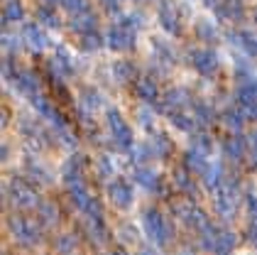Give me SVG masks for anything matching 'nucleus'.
<instances>
[{
	"mask_svg": "<svg viewBox=\"0 0 257 255\" xmlns=\"http://www.w3.org/2000/svg\"><path fill=\"white\" fill-rule=\"evenodd\" d=\"M5 199L20 209V211H30V209H37L42 201H40V192L35 184H30L27 179L22 177H13L8 184H5Z\"/></svg>",
	"mask_w": 257,
	"mask_h": 255,
	"instance_id": "obj_1",
	"label": "nucleus"
},
{
	"mask_svg": "<svg viewBox=\"0 0 257 255\" xmlns=\"http://www.w3.org/2000/svg\"><path fill=\"white\" fill-rule=\"evenodd\" d=\"M8 231H10V235L15 238V243L27 245V248L37 245L42 240V223L37 218H32V216L13 214L8 218Z\"/></svg>",
	"mask_w": 257,
	"mask_h": 255,
	"instance_id": "obj_2",
	"label": "nucleus"
},
{
	"mask_svg": "<svg viewBox=\"0 0 257 255\" xmlns=\"http://www.w3.org/2000/svg\"><path fill=\"white\" fill-rule=\"evenodd\" d=\"M142 228H145L147 238H150L157 248L167 245V243L172 240V223H169V221L164 218V214L157 211V209H147V211L142 214Z\"/></svg>",
	"mask_w": 257,
	"mask_h": 255,
	"instance_id": "obj_3",
	"label": "nucleus"
},
{
	"mask_svg": "<svg viewBox=\"0 0 257 255\" xmlns=\"http://www.w3.org/2000/svg\"><path fill=\"white\" fill-rule=\"evenodd\" d=\"M105 125H108V130H110V137H113V142H115V147L122 150V152H130L135 145H133V128H130V123L122 118L118 108H108L105 111Z\"/></svg>",
	"mask_w": 257,
	"mask_h": 255,
	"instance_id": "obj_4",
	"label": "nucleus"
},
{
	"mask_svg": "<svg viewBox=\"0 0 257 255\" xmlns=\"http://www.w3.org/2000/svg\"><path fill=\"white\" fill-rule=\"evenodd\" d=\"M172 211H174V216H177L186 228L196 231L198 235L203 233L206 228H211V218H208V214H206L203 209H198L194 201H177V204L172 206Z\"/></svg>",
	"mask_w": 257,
	"mask_h": 255,
	"instance_id": "obj_5",
	"label": "nucleus"
},
{
	"mask_svg": "<svg viewBox=\"0 0 257 255\" xmlns=\"http://www.w3.org/2000/svg\"><path fill=\"white\" fill-rule=\"evenodd\" d=\"M237 196H240V184L237 179H225V184L220 187L213 196V206H216V214L223 221H230L237 211Z\"/></svg>",
	"mask_w": 257,
	"mask_h": 255,
	"instance_id": "obj_6",
	"label": "nucleus"
},
{
	"mask_svg": "<svg viewBox=\"0 0 257 255\" xmlns=\"http://www.w3.org/2000/svg\"><path fill=\"white\" fill-rule=\"evenodd\" d=\"M237 238L233 231H228V228H206L203 233H201V245L206 248V250H211V253L216 255H228L233 253V248H235Z\"/></svg>",
	"mask_w": 257,
	"mask_h": 255,
	"instance_id": "obj_7",
	"label": "nucleus"
},
{
	"mask_svg": "<svg viewBox=\"0 0 257 255\" xmlns=\"http://www.w3.org/2000/svg\"><path fill=\"white\" fill-rule=\"evenodd\" d=\"M69 189V199H71V204L79 209V211H83V214L88 216V218H100V201L96 199V196L88 192V187L86 184H76V187H66Z\"/></svg>",
	"mask_w": 257,
	"mask_h": 255,
	"instance_id": "obj_8",
	"label": "nucleus"
},
{
	"mask_svg": "<svg viewBox=\"0 0 257 255\" xmlns=\"http://www.w3.org/2000/svg\"><path fill=\"white\" fill-rule=\"evenodd\" d=\"M105 44L113 49V52H133L135 44H138V32L125 27L122 22L113 25L108 32H105Z\"/></svg>",
	"mask_w": 257,
	"mask_h": 255,
	"instance_id": "obj_9",
	"label": "nucleus"
},
{
	"mask_svg": "<svg viewBox=\"0 0 257 255\" xmlns=\"http://www.w3.org/2000/svg\"><path fill=\"white\" fill-rule=\"evenodd\" d=\"M157 20L159 25L169 32V35H174L179 37L181 32H184V22H181V15H179V10L174 8V3L172 0H162L157 8Z\"/></svg>",
	"mask_w": 257,
	"mask_h": 255,
	"instance_id": "obj_10",
	"label": "nucleus"
},
{
	"mask_svg": "<svg viewBox=\"0 0 257 255\" xmlns=\"http://www.w3.org/2000/svg\"><path fill=\"white\" fill-rule=\"evenodd\" d=\"M13 89H15L20 96H25L30 101V98H35L42 94V81L32 69H20L18 76L13 78Z\"/></svg>",
	"mask_w": 257,
	"mask_h": 255,
	"instance_id": "obj_11",
	"label": "nucleus"
},
{
	"mask_svg": "<svg viewBox=\"0 0 257 255\" xmlns=\"http://www.w3.org/2000/svg\"><path fill=\"white\" fill-rule=\"evenodd\" d=\"M237 106H252L257 103V74L255 71H240L237 74Z\"/></svg>",
	"mask_w": 257,
	"mask_h": 255,
	"instance_id": "obj_12",
	"label": "nucleus"
},
{
	"mask_svg": "<svg viewBox=\"0 0 257 255\" xmlns=\"http://www.w3.org/2000/svg\"><path fill=\"white\" fill-rule=\"evenodd\" d=\"M83 175H86V157L81 152H74L61 167V179L66 187H76V184H86Z\"/></svg>",
	"mask_w": 257,
	"mask_h": 255,
	"instance_id": "obj_13",
	"label": "nucleus"
},
{
	"mask_svg": "<svg viewBox=\"0 0 257 255\" xmlns=\"http://www.w3.org/2000/svg\"><path fill=\"white\" fill-rule=\"evenodd\" d=\"M133 182L138 187H142L145 192H152V194H159V196L167 194V187H164L162 177L155 169H150V167H135L133 169Z\"/></svg>",
	"mask_w": 257,
	"mask_h": 255,
	"instance_id": "obj_14",
	"label": "nucleus"
},
{
	"mask_svg": "<svg viewBox=\"0 0 257 255\" xmlns=\"http://www.w3.org/2000/svg\"><path fill=\"white\" fill-rule=\"evenodd\" d=\"M189 61L201 76H213L218 71V54L213 49H191Z\"/></svg>",
	"mask_w": 257,
	"mask_h": 255,
	"instance_id": "obj_15",
	"label": "nucleus"
},
{
	"mask_svg": "<svg viewBox=\"0 0 257 255\" xmlns=\"http://www.w3.org/2000/svg\"><path fill=\"white\" fill-rule=\"evenodd\" d=\"M22 42H25V47L30 49V52H37L42 54L47 47H49V37H47V32L42 30L37 22H27L25 27H22Z\"/></svg>",
	"mask_w": 257,
	"mask_h": 255,
	"instance_id": "obj_16",
	"label": "nucleus"
},
{
	"mask_svg": "<svg viewBox=\"0 0 257 255\" xmlns=\"http://www.w3.org/2000/svg\"><path fill=\"white\" fill-rule=\"evenodd\" d=\"M108 196H110V201L122 209V211H127L130 206H133V187L125 182V179H113V182H108Z\"/></svg>",
	"mask_w": 257,
	"mask_h": 255,
	"instance_id": "obj_17",
	"label": "nucleus"
},
{
	"mask_svg": "<svg viewBox=\"0 0 257 255\" xmlns=\"http://www.w3.org/2000/svg\"><path fill=\"white\" fill-rule=\"evenodd\" d=\"M220 150H223V157L230 159V162H242V159H247V142H245L242 135H228L223 140Z\"/></svg>",
	"mask_w": 257,
	"mask_h": 255,
	"instance_id": "obj_18",
	"label": "nucleus"
},
{
	"mask_svg": "<svg viewBox=\"0 0 257 255\" xmlns=\"http://www.w3.org/2000/svg\"><path fill=\"white\" fill-rule=\"evenodd\" d=\"M135 96L140 101H145V103H150V106H155V103L162 101L159 86L152 76H138V81H135Z\"/></svg>",
	"mask_w": 257,
	"mask_h": 255,
	"instance_id": "obj_19",
	"label": "nucleus"
},
{
	"mask_svg": "<svg viewBox=\"0 0 257 255\" xmlns=\"http://www.w3.org/2000/svg\"><path fill=\"white\" fill-rule=\"evenodd\" d=\"M228 39L235 44L242 54L257 59V32H252V30H235V32H230Z\"/></svg>",
	"mask_w": 257,
	"mask_h": 255,
	"instance_id": "obj_20",
	"label": "nucleus"
},
{
	"mask_svg": "<svg viewBox=\"0 0 257 255\" xmlns=\"http://www.w3.org/2000/svg\"><path fill=\"white\" fill-rule=\"evenodd\" d=\"M150 147H152V155L157 157V159H167V157L174 152V142L169 140L167 133H162V130H155L152 135H150Z\"/></svg>",
	"mask_w": 257,
	"mask_h": 255,
	"instance_id": "obj_21",
	"label": "nucleus"
},
{
	"mask_svg": "<svg viewBox=\"0 0 257 255\" xmlns=\"http://www.w3.org/2000/svg\"><path fill=\"white\" fill-rule=\"evenodd\" d=\"M103 106V96L96 89H83L79 94V113L81 116H93Z\"/></svg>",
	"mask_w": 257,
	"mask_h": 255,
	"instance_id": "obj_22",
	"label": "nucleus"
},
{
	"mask_svg": "<svg viewBox=\"0 0 257 255\" xmlns=\"http://www.w3.org/2000/svg\"><path fill=\"white\" fill-rule=\"evenodd\" d=\"M69 27H71V30L81 37V35H88V32L98 30V18H96V13H93V10H88V13L74 15V18L69 20Z\"/></svg>",
	"mask_w": 257,
	"mask_h": 255,
	"instance_id": "obj_23",
	"label": "nucleus"
},
{
	"mask_svg": "<svg viewBox=\"0 0 257 255\" xmlns=\"http://www.w3.org/2000/svg\"><path fill=\"white\" fill-rule=\"evenodd\" d=\"M201 179H203V187H206V189H211V192L216 194L218 189L225 184V179H228V177H225V172H223V164H220V162H211V164H208V169L201 175Z\"/></svg>",
	"mask_w": 257,
	"mask_h": 255,
	"instance_id": "obj_24",
	"label": "nucleus"
},
{
	"mask_svg": "<svg viewBox=\"0 0 257 255\" xmlns=\"http://www.w3.org/2000/svg\"><path fill=\"white\" fill-rule=\"evenodd\" d=\"M216 15H218L220 20L240 22V20L245 18V5H242V0H223V3L218 5Z\"/></svg>",
	"mask_w": 257,
	"mask_h": 255,
	"instance_id": "obj_25",
	"label": "nucleus"
},
{
	"mask_svg": "<svg viewBox=\"0 0 257 255\" xmlns=\"http://www.w3.org/2000/svg\"><path fill=\"white\" fill-rule=\"evenodd\" d=\"M83 228H86L88 238H91L93 243H98V245H103V243L110 238V233H108V226L103 223V216H100V218H88V216H86Z\"/></svg>",
	"mask_w": 257,
	"mask_h": 255,
	"instance_id": "obj_26",
	"label": "nucleus"
},
{
	"mask_svg": "<svg viewBox=\"0 0 257 255\" xmlns=\"http://www.w3.org/2000/svg\"><path fill=\"white\" fill-rule=\"evenodd\" d=\"M208 164H211L208 157L203 155V152H198V150H194V147H189V150L184 152V167H186L191 175H194V172H196V175H203V172L208 169Z\"/></svg>",
	"mask_w": 257,
	"mask_h": 255,
	"instance_id": "obj_27",
	"label": "nucleus"
},
{
	"mask_svg": "<svg viewBox=\"0 0 257 255\" xmlns=\"http://www.w3.org/2000/svg\"><path fill=\"white\" fill-rule=\"evenodd\" d=\"M218 118H220V123L230 130V135H237V133L242 130V125H245V116H242L240 108H225V111L218 113Z\"/></svg>",
	"mask_w": 257,
	"mask_h": 255,
	"instance_id": "obj_28",
	"label": "nucleus"
},
{
	"mask_svg": "<svg viewBox=\"0 0 257 255\" xmlns=\"http://www.w3.org/2000/svg\"><path fill=\"white\" fill-rule=\"evenodd\" d=\"M110 71H113V78L118 81V83H135L138 78H135V74H138V69H135V64L133 61H127V59H118L113 66H110Z\"/></svg>",
	"mask_w": 257,
	"mask_h": 255,
	"instance_id": "obj_29",
	"label": "nucleus"
},
{
	"mask_svg": "<svg viewBox=\"0 0 257 255\" xmlns=\"http://www.w3.org/2000/svg\"><path fill=\"white\" fill-rule=\"evenodd\" d=\"M169 123L181 130V133H189V135H194L196 133V118L191 116V113H186V111H174V113H169Z\"/></svg>",
	"mask_w": 257,
	"mask_h": 255,
	"instance_id": "obj_30",
	"label": "nucleus"
},
{
	"mask_svg": "<svg viewBox=\"0 0 257 255\" xmlns=\"http://www.w3.org/2000/svg\"><path fill=\"white\" fill-rule=\"evenodd\" d=\"M22 18H25L22 0H5V5H3V27H8L13 22H20Z\"/></svg>",
	"mask_w": 257,
	"mask_h": 255,
	"instance_id": "obj_31",
	"label": "nucleus"
},
{
	"mask_svg": "<svg viewBox=\"0 0 257 255\" xmlns=\"http://www.w3.org/2000/svg\"><path fill=\"white\" fill-rule=\"evenodd\" d=\"M174 187H177L179 192H184L186 196H194L196 194V184H194V179H191V172L186 169V167H181V169H174Z\"/></svg>",
	"mask_w": 257,
	"mask_h": 255,
	"instance_id": "obj_32",
	"label": "nucleus"
},
{
	"mask_svg": "<svg viewBox=\"0 0 257 255\" xmlns=\"http://www.w3.org/2000/svg\"><path fill=\"white\" fill-rule=\"evenodd\" d=\"M103 44H105V35H100L98 30H93V32H88V35H81V37H79L81 52H86V54H96Z\"/></svg>",
	"mask_w": 257,
	"mask_h": 255,
	"instance_id": "obj_33",
	"label": "nucleus"
},
{
	"mask_svg": "<svg viewBox=\"0 0 257 255\" xmlns=\"http://www.w3.org/2000/svg\"><path fill=\"white\" fill-rule=\"evenodd\" d=\"M191 116L196 118L198 125H208L213 116H216V111L206 103V101H201V98H194V103H191Z\"/></svg>",
	"mask_w": 257,
	"mask_h": 255,
	"instance_id": "obj_34",
	"label": "nucleus"
},
{
	"mask_svg": "<svg viewBox=\"0 0 257 255\" xmlns=\"http://www.w3.org/2000/svg\"><path fill=\"white\" fill-rule=\"evenodd\" d=\"M37 216L44 226H57L59 223V206L54 201H42L37 206Z\"/></svg>",
	"mask_w": 257,
	"mask_h": 255,
	"instance_id": "obj_35",
	"label": "nucleus"
},
{
	"mask_svg": "<svg viewBox=\"0 0 257 255\" xmlns=\"http://www.w3.org/2000/svg\"><path fill=\"white\" fill-rule=\"evenodd\" d=\"M37 22L49 27V30H59L61 27V18L57 15V10L52 5H40L37 8Z\"/></svg>",
	"mask_w": 257,
	"mask_h": 255,
	"instance_id": "obj_36",
	"label": "nucleus"
},
{
	"mask_svg": "<svg viewBox=\"0 0 257 255\" xmlns=\"http://www.w3.org/2000/svg\"><path fill=\"white\" fill-rule=\"evenodd\" d=\"M130 157H133L135 167H147V162H150V159H155L150 142H138V145L130 150Z\"/></svg>",
	"mask_w": 257,
	"mask_h": 255,
	"instance_id": "obj_37",
	"label": "nucleus"
},
{
	"mask_svg": "<svg viewBox=\"0 0 257 255\" xmlns=\"http://www.w3.org/2000/svg\"><path fill=\"white\" fill-rule=\"evenodd\" d=\"M0 42H3V52L10 54V57L18 54V49L25 44V42H22V35H13L8 27H3V37H0Z\"/></svg>",
	"mask_w": 257,
	"mask_h": 255,
	"instance_id": "obj_38",
	"label": "nucleus"
},
{
	"mask_svg": "<svg viewBox=\"0 0 257 255\" xmlns=\"http://www.w3.org/2000/svg\"><path fill=\"white\" fill-rule=\"evenodd\" d=\"M189 147H194V150H198V152H203L206 157L213 152V142H211V137L206 135L203 130H196V133L191 135V145H189Z\"/></svg>",
	"mask_w": 257,
	"mask_h": 255,
	"instance_id": "obj_39",
	"label": "nucleus"
},
{
	"mask_svg": "<svg viewBox=\"0 0 257 255\" xmlns=\"http://www.w3.org/2000/svg\"><path fill=\"white\" fill-rule=\"evenodd\" d=\"M54 248H57V253H61V255H71L74 250H76V235H71V233L57 235Z\"/></svg>",
	"mask_w": 257,
	"mask_h": 255,
	"instance_id": "obj_40",
	"label": "nucleus"
},
{
	"mask_svg": "<svg viewBox=\"0 0 257 255\" xmlns=\"http://www.w3.org/2000/svg\"><path fill=\"white\" fill-rule=\"evenodd\" d=\"M196 35L203 39V42H216L218 30H216V25H213L211 20H198L196 22Z\"/></svg>",
	"mask_w": 257,
	"mask_h": 255,
	"instance_id": "obj_41",
	"label": "nucleus"
},
{
	"mask_svg": "<svg viewBox=\"0 0 257 255\" xmlns=\"http://www.w3.org/2000/svg\"><path fill=\"white\" fill-rule=\"evenodd\" d=\"M27 172H30L32 179H37V184H49L52 182V175H47V169L42 167L40 162H35L32 157L27 159Z\"/></svg>",
	"mask_w": 257,
	"mask_h": 255,
	"instance_id": "obj_42",
	"label": "nucleus"
},
{
	"mask_svg": "<svg viewBox=\"0 0 257 255\" xmlns=\"http://www.w3.org/2000/svg\"><path fill=\"white\" fill-rule=\"evenodd\" d=\"M61 8L74 18V15H81V13H88L91 10V3L88 0H61Z\"/></svg>",
	"mask_w": 257,
	"mask_h": 255,
	"instance_id": "obj_43",
	"label": "nucleus"
},
{
	"mask_svg": "<svg viewBox=\"0 0 257 255\" xmlns=\"http://www.w3.org/2000/svg\"><path fill=\"white\" fill-rule=\"evenodd\" d=\"M245 142H247V164H250V169H257V130L247 133Z\"/></svg>",
	"mask_w": 257,
	"mask_h": 255,
	"instance_id": "obj_44",
	"label": "nucleus"
},
{
	"mask_svg": "<svg viewBox=\"0 0 257 255\" xmlns=\"http://www.w3.org/2000/svg\"><path fill=\"white\" fill-rule=\"evenodd\" d=\"M96 172H98L100 179H108V177L115 172V164H113V162H110L105 155H100L98 159H96Z\"/></svg>",
	"mask_w": 257,
	"mask_h": 255,
	"instance_id": "obj_45",
	"label": "nucleus"
},
{
	"mask_svg": "<svg viewBox=\"0 0 257 255\" xmlns=\"http://www.w3.org/2000/svg\"><path fill=\"white\" fill-rule=\"evenodd\" d=\"M120 22L125 25V27H130V30H142L145 27V18H142V13H127V15H122Z\"/></svg>",
	"mask_w": 257,
	"mask_h": 255,
	"instance_id": "obj_46",
	"label": "nucleus"
},
{
	"mask_svg": "<svg viewBox=\"0 0 257 255\" xmlns=\"http://www.w3.org/2000/svg\"><path fill=\"white\" fill-rule=\"evenodd\" d=\"M18 71H20V69L13 64V57L5 54V57H3V78H5V81H13V78L18 76Z\"/></svg>",
	"mask_w": 257,
	"mask_h": 255,
	"instance_id": "obj_47",
	"label": "nucleus"
},
{
	"mask_svg": "<svg viewBox=\"0 0 257 255\" xmlns=\"http://www.w3.org/2000/svg\"><path fill=\"white\" fill-rule=\"evenodd\" d=\"M100 5H103V10L105 13H110V15H118L122 18L125 13H122V5H120V0H98Z\"/></svg>",
	"mask_w": 257,
	"mask_h": 255,
	"instance_id": "obj_48",
	"label": "nucleus"
},
{
	"mask_svg": "<svg viewBox=\"0 0 257 255\" xmlns=\"http://www.w3.org/2000/svg\"><path fill=\"white\" fill-rule=\"evenodd\" d=\"M237 108L242 111L245 120H257V103H252V106H237Z\"/></svg>",
	"mask_w": 257,
	"mask_h": 255,
	"instance_id": "obj_49",
	"label": "nucleus"
},
{
	"mask_svg": "<svg viewBox=\"0 0 257 255\" xmlns=\"http://www.w3.org/2000/svg\"><path fill=\"white\" fill-rule=\"evenodd\" d=\"M247 238H250V243L257 248V221H250V228H247Z\"/></svg>",
	"mask_w": 257,
	"mask_h": 255,
	"instance_id": "obj_50",
	"label": "nucleus"
},
{
	"mask_svg": "<svg viewBox=\"0 0 257 255\" xmlns=\"http://www.w3.org/2000/svg\"><path fill=\"white\" fill-rule=\"evenodd\" d=\"M247 209H250V218L257 221V196H250V199H247Z\"/></svg>",
	"mask_w": 257,
	"mask_h": 255,
	"instance_id": "obj_51",
	"label": "nucleus"
},
{
	"mask_svg": "<svg viewBox=\"0 0 257 255\" xmlns=\"http://www.w3.org/2000/svg\"><path fill=\"white\" fill-rule=\"evenodd\" d=\"M140 255H162L157 248H140Z\"/></svg>",
	"mask_w": 257,
	"mask_h": 255,
	"instance_id": "obj_52",
	"label": "nucleus"
},
{
	"mask_svg": "<svg viewBox=\"0 0 257 255\" xmlns=\"http://www.w3.org/2000/svg\"><path fill=\"white\" fill-rule=\"evenodd\" d=\"M105 255H127V253H125L122 248H115V250H108V253H105Z\"/></svg>",
	"mask_w": 257,
	"mask_h": 255,
	"instance_id": "obj_53",
	"label": "nucleus"
},
{
	"mask_svg": "<svg viewBox=\"0 0 257 255\" xmlns=\"http://www.w3.org/2000/svg\"><path fill=\"white\" fill-rule=\"evenodd\" d=\"M8 155H10V150H8V145L3 142V159H8Z\"/></svg>",
	"mask_w": 257,
	"mask_h": 255,
	"instance_id": "obj_54",
	"label": "nucleus"
},
{
	"mask_svg": "<svg viewBox=\"0 0 257 255\" xmlns=\"http://www.w3.org/2000/svg\"><path fill=\"white\" fill-rule=\"evenodd\" d=\"M177 255H194V250H189V248H181Z\"/></svg>",
	"mask_w": 257,
	"mask_h": 255,
	"instance_id": "obj_55",
	"label": "nucleus"
},
{
	"mask_svg": "<svg viewBox=\"0 0 257 255\" xmlns=\"http://www.w3.org/2000/svg\"><path fill=\"white\" fill-rule=\"evenodd\" d=\"M57 3H61V0H42V5H57Z\"/></svg>",
	"mask_w": 257,
	"mask_h": 255,
	"instance_id": "obj_56",
	"label": "nucleus"
},
{
	"mask_svg": "<svg viewBox=\"0 0 257 255\" xmlns=\"http://www.w3.org/2000/svg\"><path fill=\"white\" fill-rule=\"evenodd\" d=\"M255 22H257V10H255Z\"/></svg>",
	"mask_w": 257,
	"mask_h": 255,
	"instance_id": "obj_57",
	"label": "nucleus"
}]
</instances>
